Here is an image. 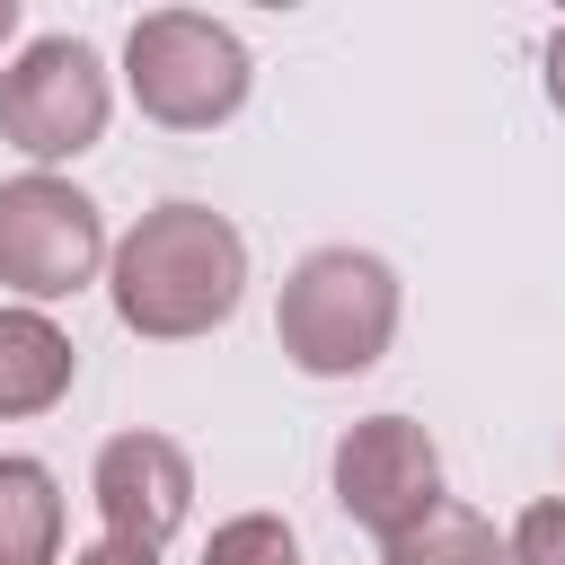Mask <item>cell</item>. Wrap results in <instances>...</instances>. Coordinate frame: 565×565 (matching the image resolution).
I'll use <instances>...</instances> for the list:
<instances>
[{"label":"cell","instance_id":"obj_1","mask_svg":"<svg viewBox=\"0 0 565 565\" xmlns=\"http://www.w3.org/2000/svg\"><path fill=\"white\" fill-rule=\"evenodd\" d=\"M106 291H115V318L150 344L212 335V327H230V309L247 291V238L212 203H159L115 238Z\"/></svg>","mask_w":565,"mask_h":565},{"label":"cell","instance_id":"obj_10","mask_svg":"<svg viewBox=\"0 0 565 565\" xmlns=\"http://www.w3.org/2000/svg\"><path fill=\"white\" fill-rule=\"evenodd\" d=\"M380 565H512V539L486 521V512H468V503H433L415 530H397L388 547H380Z\"/></svg>","mask_w":565,"mask_h":565},{"label":"cell","instance_id":"obj_14","mask_svg":"<svg viewBox=\"0 0 565 565\" xmlns=\"http://www.w3.org/2000/svg\"><path fill=\"white\" fill-rule=\"evenodd\" d=\"M547 106H556V115H565V26H556V35H547Z\"/></svg>","mask_w":565,"mask_h":565},{"label":"cell","instance_id":"obj_6","mask_svg":"<svg viewBox=\"0 0 565 565\" xmlns=\"http://www.w3.org/2000/svg\"><path fill=\"white\" fill-rule=\"evenodd\" d=\"M335 503L344 521H362L380 547L397 530H415L433 503H441V450L415 415H362L344 441H335Z\"/></svg>","mask_w":565,"mask_h":565},{"label":"cell","instance_id":"obj_15","mask_svg":"<svg viewBox=\"0 0 565 565\" xmlns=\"http://www.w3.org/2000/svg\"><path fill=\"white\" fill-rule=\"evenodd\" d=\"M9 35H18V0H0V44H9Z\"/></svg>","mask_w":565,"mask_h":565},{"label":"cell","instance_id":"obj_3","mask_svg":"<svg viewBox=\"0 0 565 565\" xmlns=\"http://www.w3.org/2000/svg\"><path fill=\"white\" fill-rule=\"evenodd\" d=\"M247 44L221 26V18H194V9H150L132 18L124 35V88L150 124L168 132H212L247 106Z\"/></svg>","mask_w":565,"mask_h":565},{"label":"cell","instance_id":"obj_5","mask_svg":"<svg viewBox=\"0 0 565 565\" xmlns=\"http://www.w3.org/2000/svg\"><path fill=\"white\" fill-rule=\"evenodd\" d=\"M106 212L71 185V177H9L0 185V282L35 309V300H62L79 282H97L106 265Z\"/></svg>","mask_w":565,"mask_h":565},{"label":"cell","instance_id":"obj_11","mask_svg":"<svg viewBox=\"0 0 565 565\" xmlns=\"http://www.w3.org/2000/svg\"><path fill=\"white\" fill-rule=\"evenodd\" d=\"M203 565H300V539H291L282 512H238V521L212 530Z\"/></svg>","mask_w":565,"mask_h":565},{"label":"cell","instance_id":"obj_2","mask_svg":"<svg viewBox=\"0 0 565 565\" xmlns=\"http://www.w3.org/2000/svg\"><path fill=\"white\" fill-rule=\"evenodd\" d=\"M274 335H282L291 371H309V380L371 371L388 353V335H397V274H388V256H371V247H309L282 274Z\"/></svg>","mask_w":565,"mask_h":565},{"label":"cell","instance_id":"obj_12","mask_svg":"<svg viewBox=\"0 0 565 565\" xmlns=\"http://www.w3.org/2000/svg\"><path fill=\"white\" fill-rule=\"evenodd\" d=\"M512 565H565V503H530L512 521Z\"/></svg>","mask_w":565,"mask_h":565},{"label":"cell","instance_id":"obj_13","mask_svg":"<svg viewBox=\"0 0 565 565\" xmlns=\"http://www.w3.org/2000/svg\"><path fill=\"white\" fill-rule=\"evenodd\" d=\"M71 565H159V547H132V539H88V547H71Z\"/></svg>","mask_w":565,"mask_h":565},{"label":"cell","instance_id":"obj_8","mask_svg":"<svg viewBox=\"0 0 565 565\" xmlns=\"http://www.w3.org/2000/svg\"><path fill=\"white\" fill-rule=\"evenodd\" d=\"M71 371H79V344L44 309H0V424L62 406L71 397Z\"/></svg>","mask_w":565,"mask_h":565},{"label":"cell","instance_id":"obj_9","mask_svg":"<svg viewBox=\"0 0 565 565\" xmlns=\"http://www.w3.org/2000/svg\"><path fill=\"white\" fill-rule=\"evenodd\" d=\"M0 565H62V486L18 450H0Z\"/></svg>","mask_w":565,"mask_h":565},{"label":"cell","instance_id":"obj_4","mask_svg":"<svg viewBox=\"0 0 565 565\" xmlns=\"http://www.w3.org/2000/svg\"><path fill=\"white\" fill-rule=\"evenodd\" d=\"M106 115H115L106 62L79 35H35L0 71V141L26 150V159H79V150H97Z\"/></svg>","mask_w":565,"mask_h":565},{"label":"cell","instance_id":"obj_7","mask_svg":"<svg viewBox=\"0 0 565 565\" xmlns=\"http://www.w3.org/2000/svg\"><path fill=\"white\" fill-rule=\"evenodd\" d=\"M88 494L106 512V539H132V547H168L194 512V459L185 441L168 433H115L88 468Z\"/></svg>","mask_w":565,"mask_h":565}]
</instances>
